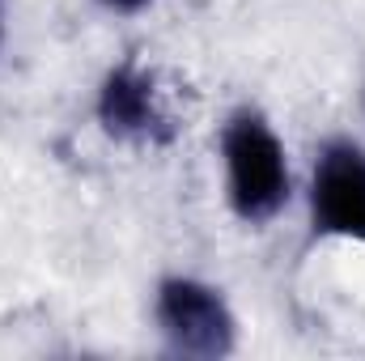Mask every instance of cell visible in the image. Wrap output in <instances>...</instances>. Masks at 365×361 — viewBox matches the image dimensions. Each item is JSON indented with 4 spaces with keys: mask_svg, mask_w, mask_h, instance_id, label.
I'll return each mask as SVG.
<instances>
[{
    "mask_svg": "<svg viewBox=\"0 0 365 361\" xmlns=\"http://www.w3.org/2000/svg\"><path fill=\"white\" fill-rule=\"evenodd\" d=\"M225 158V191L242 221H268L289 200V166L284 145L276 141L264 115L238 111L221 136Z\"/></svg>",
    "mask_w": 365,
    "mask_h": 361,
    "instance_id": "obj_1",
    "label": "cell"
},
{
    "mask_svg": "<svg viewBox=\"0 0 365 361\" xmlns=\"http://www.w3.org/2000/svg\"><path fill=\"white\" fill-rule=\"evenodd\" d=\"M158 327L182 357H225L234 349V315L212 285L170 276L158 289Z\"/></svg>",
    "mask_w": 365,
    "mask_h": 361,
    "instance_id": "obj_2",
    "label": "cell"
},
{
    "mask_svg": "<svg viewBox=\"0 0 365 361\" xmlns=\"http://www.w3.org/2000/svg\"><path fill=\"white\" fill-rule=\"evenodd\" d=\"M310 217L319 234L365 243V149L327 141L310 179Z\"/></svg>",
    "mask_w": 365,
    "mask_h": 361,
    "instance_id": "obj_3",
    "label": "cell"
},
{
    "mask_svg": "<svg viewBox=\"0 0 365 361\" xmlns=\"http://www.w3.org/2000/svg\"><path fill=\"white\" fill-rule=\"evenodd\" d=\"M98 123L132 145H166L175 136V123L162 106V93L153 73H145L136 60L115 64L98 86Z\"/></svg>",
    "mask_w": 365,
    "mask_h": 361,
    "instance_id": "obj_4",
    "label": "cell"
},
{
    "mask_svg": "<svg viewBox=\"0 0 365 361\" xmlns=\"http://www.w3.org/2000/svg\"><path fill=\"white\" fill-rule=\"evenodd\" d=\"M106 9H119V13H132V9H145L149 0H102Z\"/></svg>",
    "mask_w": 365,
    "mask_h": 361,
    "instance_id": "obj_5",
    "label": "cell"
},
{
    "mask_svg": "<svg viewBox=\"0 0 365 361\" xmlns=\"http://www.w3.org/2000/svg\"><path fill=\"white\" fill-rule=\"evenodd\" d=\"M0 34H4V21H0Z\"/></svg>",
    "mask_w": 365,
    "mask_h": 361,
    "instance_id": "obj_6",
    "label": "cell"
}]
</instances>
